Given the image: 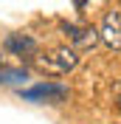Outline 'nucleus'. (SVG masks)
I'll return each instance as SVG.
<instances>
[{
	"label": "nucleus",
	"instance_id": "obj_3",
	"mask_svg": "<svg viewBox=\"0 0 121 124\" xmlns=\"http://www.w3.org/2000/svg\"><path fill=\"white\" fill-rule=\"evenodd\" d=\"M6 51L11 56H17V59L31 62L34 56L39 54V42L31 37V34H8L6 37Z\"/></svg>",
	"mask_w": 121,
	"mask_h": 124
},
{
	"label": "nucleus",
	"instance_id": "obj_1",
	"mask_svg": "<svg viewBox=\"0 0 121 124\" xmlns=\"http://www.w3.org/2000/svg\"><path fill=\"white\" fill-rule=\"evenodd\" d=\"M31 65L45 76H68L79 65V51H73L70 45H59V48L45 51V54H37L31 59Z\"/></svg>",
	"mask_w": 121,
	"mask_h": 124
},
{
	"label": "nucleus",
	"instance_id": "obj_9",
	"mask_svg": "<svg viewBox=\"0 0 121 124\" xmlns=\"http://www.w3.org/2000/svg\"><path fill=\"white\" fill-rule=\"evenodd\" d=\"M118 14H121V8H118Z\"/></svg>",
	"mask_w": 121,
	"mask_h": 124
},
{
	"label": "nucleus",
	"instance_id": "obj_4",
	"mask_svg": "<svg viewBox=\"0 0 121 124\" xmlns=\"http://www.w3.org/2000/svg\"><path fill=\"white\" fill-rule=\"evenodd\" d=\"M98 42H104L110 51H121V14L107 11L98 25Z\"/></svg>",
	"mask_w": 121,
	"mask_h": 124
},
{
	"label": "nucleus",
	"instance_id": "obj_8",
	"mask_svg": "<svg viewBox=\"0 0 121 124\" xmlns=\"http://www.w3.org/2000/svg\"><path fill=\"white\" fill-rule=\"evenodd\" d=\"M0 68H3V56H0Z\"/></svg>",
	"mask_w": 121,
	"mask_h": 124
},
{
	"label": "nucleus",
	"instance_id": "obj_2",
	"mask_svg": "<svg viewBox=\"0 0 121 124\" xmlns=\"http://www.w3.org/2000/svg\"><path fill=\"white\" fill-rule=\"evenodd\" d=\"M65 37H68L70 48L73 51H90V48L98 45V31L90 28V25H73V23H65L62 25Z\"/></svg>",
	"mask_w": 121,
	"mask_h": 124
},
{
	"label": "nucleus",
	"instance_id": "obj_7",
	"mask_svg": "<svg viewBox=\"0 0 121 124\" xmlns=\"http://www.w3.org/2000/svg\"><path fill=\"white\" fill-rule=\"evenodd\" d=\"M76 6H79V8H82V6H84V0H76Z\"/></svg>",
	"mask_w": 121,
	"mask_h": 124
},
{
	"label": "nucleus",
	"instance_id": "obj_6",
	"mask_svg": "<svg viewBox=\"0 0 121 124\" xmlns=\"http://www.w3.org/2000/svg\"><path fill=\"white\" fill-rule=\"evenodd\" d=\"M113 104L121 110V79H118V82L113 85Z\"/></svg>",
	"mask_w": 121,
	"mask_h": 124
},
{
	"label": "nucleus",
	"instance_id": "obj_5",
	"mask_svg": "<svg viewBox=\"0 0 121 124\" xmlns=\"http://www.w3.org/2000/svg\"><path fill=\"white\" fill-rule=\"evenodd\" d=\"M65 96H68V87L53 85V82H45V85H37V87H31V90H25V99H31V101L45 99V101H51V104L62 101Z\"/></svg>",
	"mask_w": 121,
	"mask_h": 124
}]
</instances>
